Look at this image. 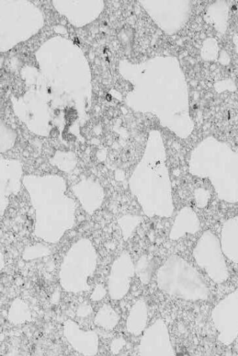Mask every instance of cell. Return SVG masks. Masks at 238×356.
I'll list each match as a JSON object with an SVG mask.
<instances>
[{
    "instance_id": "25",
    "label": "cell",
    "mask_w": 238,
    "mask_h": 356,
    "mask_svg": "<svg viewBox=\"0 0 238 356\" xmlns=\"http://www.w3.org/2000/svg\"><path fill=\"white\" fill-rule=\"evenodd\" d=\"M93 312V308L89 303L84 302L77 308L76 315L79 318H86Z\"/></svg>"
},
{
    "instance_id": "13",
    "label": "cell",
    "mask_w": 238,
    "mask_h": 356,
    "mask_svg": "<svg viewBox=\"0 0 238 356\" xmlns=\"http://www.w3.org/2000/svg\"><path fill=\"white\" fill-rule=\"evenodd\" d=\"M200 228V220L189 207H184L177 213L169 232L170 240L176 241L187 234H194Z\"/></svg>"
},
{
    "instance_id": "12",
    "label": "cell",
    "mask_w": 238,
    "mask_h": 356,
    "mask_svg": "<svg viewBox=\"0 0 238 356\" xmlns=\"http://www.w3.org/2000/svg\"><path fill=\"white\" fill-rule=\"evenodd\" d=\"M85 212L92 216L102 205L104 190L101 184L93 177H84L71 187Z\"/></svg>"
},
{
    "instance_id": "20",
    "label": "cell",
    "mask_w": 238,
    "mask_h": 356,
    "mask_svg": "<svg viewBox=\"0 0 238 356\" xmlns=\"http://www.w3.org/2000/svg\"><path fill=\"white\" fill-rule=\"evenodd\" d=\"M50 249L42 243H36L33 245L26 246L22 253V259L25 261H30L47 256L50 254Z\"/></svg>"
},
{
    "instance_id": "5",
    "label": "cell",
    "mask_w": 238,
    "mask_h": 356,
    "mask_svg": "<svg viewBox=\"0 0 238 356\" xmlns=\"http://www.w3.org/2000/svg\"><path fill=\"white\" fill-rule=\"evenodd\" d=\"M97 257V250L88 238L74 241L60 266L58 279L62 289L72 293L90 290L89 280L96 270Z\"/></svg>"
},
{
    "instance_id": "11",
    "label": "cell",
    "mask_w": 238,
    "mask_h": 356,
    "mask_svg": "<svg viewBox=\"0 0 238 356\" xmlns=\"http://www.w3.org/2000/svg\"><path fill=\"white\" fill-rule=\"evenodd\" d=\"M63 333L70 346L83 356H95L99 349V337L93 330H84L77 322L67 319L63 325Z\"/></svg>"
},
{
    "instance_id": "7",
    "label": "cell",
    "mask_w": 238,
    "mask_h": 356,
    "mask_svg": "<svg viewBox=\"0 0 238 356\" xmlns=\"http://www.w3.org/2000/svg\"><path fill=\"white\" fill-rule=\"evenodd\" d=\"M211 318L218 340L225 346L232 344L238 337V290L229 293L215 305Z\"/></svg>"
},
{
    "instance_id": "4",
    "label": "cell",
    "mask_w": 238,
    "mask_h": 356,
    "mask_svg": "<svg viewBox=\"0 0 238 356\" xmlns=\"http://www.w3.org/2000/svg\"><path fill=\"white\" fill-rule=\"evenodd\" d=\"M156 282L162 292L184 300H205L209 296V289L199 272L177 254L168 257L159 268Z\"/></svg>"
},
{
    "instance_id": "17",
    "label": "cell",
    "mask_w": 238,
    "mask_h": 356,
    "mask_svg": "<svg viewBox=\"0 0 238 356\" xmlns=\"http://www.w3.org/2000/svg\"><path fill=\"white\" fill-rule=\"evenodd\" d=\"M120 321V315L109 304L102 305L94 317V323L96 326L106 330H113Z\"/></svg>"
},
{
    "instance_id": "15",
    "label": "cell",
    "mask_w": 238,
    "mask_h": 356,
    "mask_svg": "<svg viewBox=\"0 0 238 356\" xmlns=\"http://www.w3.org/2000/svg\"><path fill=\"white\" fill-rule=\"evenodd\" d=\"M148 321L147 303L143 299H138L134 302L129 311L126 319V330L134 336H139L147 328Z\"/></svg>"
},
{
    "instance_id": "21",
    "label": "cell",
    "mask_w": 238,
    "mask_h": 356,
    "mask_svg": "<svg viewBox=\"0 0 238 356\" xmlns=\"http://www.w3.org/2000/svg\"><path fill=\"white\" fill-rule=\"evenodd\" d=\"M50 163L60 170L67 173L71 172L77 165L76 159L72 156L61 159L59 156H54L50 161Z\"/></svg>"
},
{
    "instance_id": "14",
    "label": "cell",
    "mask_w": 238,
    "mask_h": 356,
    "mask_svg": "<svg viewBox=\"0 0 238 356\" xmlns=\"http://www.w3.org/2000/svg\"><path fill=\"white\" fill-rule=\"evenodd\" d=\"M220 243L225 257L238 264V214L223 223Z\"/></svg>"
},
{
    "instance_id": "22",
    "label": "cell",
    "mask_w": 238,
    "mask_h": 356,
    "mask_svg": "<svg viewBox=\"0 0 238 356\" xmlns=\"http://www.w3.org/2000/svg\"><path fill=\"white\" fill-rule=\"evenodd\" d=\"M194 198L197 207L203 209L207 205L210 194L207 190L203 188H198L194 191Z\"/></svg>"
},
{
    "instance_id": "6",
    "label": "cell",
    "mask_w": 238,
    "mask_h": 356,
    "mask_svg": "<svg viewBox=\"0 0 238 356\" xmlns=\"http://www.w3.org/2000/svg\"><path fill=\"white\" fill-rule=\"evenodd\" d=\"M193 257L201 268L216 284L225 282L230 276L220 239L210 230L205 231L197 241Z\"/></svg>"
},
{
    "instance_id": "8",
    "label": "cell",
    "mask_w": 238,
    "mask_h": 356,
    "mask_svg": "<svg viewBox=\"0 0 238 356\" xmlns=\"http://www.w3.org/2000/svg\"><path fill=\"white\" fill-rule=\"evenodd\" d=\"M139 356H175L168 328L162 318L156 319L142 334Z\"/></svg>"
},
{
    "instance_id": "9",
    "label": "cell",
    "mask_w": 238,
    "mask_h": 356,
    "mask_svg": "<svg viewBox=\"0 0 238 356\" xmlns=\"http://www.w3.org/2000/svg\"><path fill=\"white\" fill-rule=\"evenodd\" d=\"M135 274V265L127 251H123L111 264L107 291L111 299L120 300L128 293Z\"/></svg>"
},
{
    "instance_id": "24",
    "label": "cell",
    "mask_w": 238,
    "mask_h": 356,
    "mask_svg": "<svg viewBox=\"0 0 238 356\" xmlns=\"http://www.w3.org/2000/svg\"><path fill=\"white\" fill-rule=\"evenodd\" d=\"M126 341L123 337H119L113 339L110 343V350L113 355L118 354L125 346Z\"/></svg>"
},
{
    "instance_id": "2",
    "label": "cell",
    "mask_w": 238,
    "mask_h": 356,
    "mask_svg": "<svg viewBox=\"0 0 238 356\" xmlns=\"http://www.w3.org/2000/svg\"><path fill=\"white\" fill-rule=\"evenodd\" d=\"M128 185L146 216L169 218L173 215L171 182L162 148L146 150L131 174Z\"/></svg>"
},
{
    "instance_id": "1",
    "label": "cell",
    "mask_w": 238,
    "mask_h": 356,
    "mask_svg": "<svg viewBox=\"0 0 238 356\" xmlns=\"http://www.w3.org/2000/svg\"><path fill=\"white\" fill-rule=\"evenodd\" d=\"M22 184L35 211L34 236L58 243L76 219L77 202L66 194L65 179L57 174L25 175Z\"/></svg>"
},
{
    "instance_id": "3",
    "label": "cell",
    "mask_w": 238,
    "mask_h": 356,
    "mask_svg": "<svg viewBox=\"0 0 238 356\" xmlns=\"http://www.w3.org/2000/svg\"><path fill=\"white\" fill-rule=\"evenodd\" d=\"M191 175L211 182L219 199L238 202V154L225 149L220 152L196 149L190 159Z\"/></svg>"
},
{
    "instance_id": "18",
    "label": "cell",
    "mask_w": 238,
    "mask_h": 356,
    "mask_svg": "<svg viewBox=\"0 0 238 356\" xmlns=\"http://www.w3.org/2000/svg\"><path fill=\"white\" fill-rule=\"evenodd\" d=\"M154 267L155 263L152 257L144 254L138 259L135 265V273L141 283L148 284L150 282Z\"/></svg>"
},
{
    "instance_id": "10",
    "label": "cell",
    "mask_w": 238,
    "mask_h": 356,
    "mask_svg": "<svg viewBox=\"0 0 238 356\" xmlns=\"http://www.w3.org/2000/svg\"><path fill=\"white\" fill-rule=\"evenodd\" d=\"M22 165L17 160L1 157L0 164V216L3 217L10 202V197L17 195L23 179Z\"/></svg>"
},
{
    "instance_id": "16",
    "label": "cell",
    "mask_w": 238,
    "mask_h": 356,
    "mask_svg": "<svg viewBox=\"0 0 238 356\" xmlns=\"http://www.w3.org/2000/svg\"><path fill=\"white\" fill-rule=\"evenodd\" d=\"M8 319L14 325L30 322L32 314L27 302L20 298H15L8 308Z\"/></svg>"
},
{
    "instance_id": "23",
    "label": "cell",
    "mask_w": 238,
    "mask_h": 356,
    "mask_svg": "<svg viewBox=\"0 0 238 356\" xmlns=\"http://www.w3.org/2000/svg\"><path fill=\"white\" fill-rule=\"evenodd\" d=\"M107 292L108 291L102 284H97L94 287L90 299L94 302L100 301L106 296Z\"/></svg>"
},
{
    "instance_id": "19",
    "label": "cell",
    "mask_w": 238,
    "mask_h": 356,
    "mask_svg": "<svg viewBox=\"0 0 238 356\" xmlns=\"http://www.w3.org/2000/svg\"><path fill=\"white\" fill-rule=\"evenodd\" d=\"M142 219L141 216L134 214H125L118 218V224L120 227L122 236L125 241L128 240L132 236Z\"/></svg>"
}]
</instances>
